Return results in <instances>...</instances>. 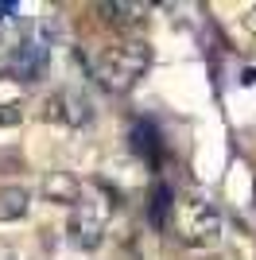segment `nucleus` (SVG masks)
I'll return each mask as SVG.
<instances>
[{"instance_id": "nucleus-6", "label": "nucleus", "mask_w": 256, "mask_h": 260, "mask_svg": "<svg viewBox=\"0 0 256 260\" xmlns=\"http://www.w3.org/2000/svg\"><path fill=\"white\" fill-rule=\"evenodd\" d=\"M31 206V194H27V186L20 183H8L0 186V221H20Z\"/></svg>"}, {"instance_id": "nucleus-3", "label": "nucleus", "mask_w": 256, "mask_h": 260, "mask_svg": "<svg viewBox=\"0 0 256 260\" xmlns=\"http://www.w3.org/2000/svg\"><path fill=\"white\" fill-rule=\"evenodd\" d=\"M70 245L74 249H97L105 241V206H97L93 198H78L70 210Z\"/></svg>"}, {"instance_id": "nucleus-9", "label": "nucleus", "mask_w": 256, "mask_h": 260, "mask_svg": "<svg viewBox=\"0 0 256 260\" xmlns=\"http://www.w3.org/2000/svg\"><path fill=\"white\" fill-rule=\"evenodd\" d=\"M39 62H43V51L35 43H27V47H20L16 51V58H12V70L23 78V82H35V74H39Z\"/></svg>"}, {"instance_id": "nucleus-2", "label": "nucleus", "mask_w": 256, "mask_h": 260, "mask_svg": "<svg viewBox=\"0 0 256 260\" xmlns=\"http://www.w3.org/2000/svg\"><path fill=\"white\" fill-rule=\"evenodd\" d=\"M171 233L186 249H210L221 241V210L202 194H186L171 202Z\"/></svg>"}, {"instance_id": "nucleus-8", "label": "nucleus", "mask_w": 256, "mask_h": 260, "mask_svg": "<svg viewBox=\"0 0 256 260\" xmlns=\"http://www.w3.org/2000/svg\"><path fill=\"white\" fill-rule=\"evenodd\" d=\"M128 140H132V152L144 155V159H155V155H159V132H155L151 120H136L132 132H128Z\"/></svg>"}, {"instance_id": "nucleus-12", "label": "nucleus", "mask_w": 256, "mask_h": 260, "mask_svg": "<svg viewBox=\"0 0 256 260\" xmlns=\"http://www.w3.org/2000/svg\"><path fill=\"white\" fill-rule=\"evenodd\" d=\"M248 27H252V31H256V8H252V16H248Z\"/></svg>"}, {"instance_id": "nucleus-5", "label": "nucleus", "mask_w": 256, "mask_h": 260, "mask_svg": "<svg viewBox=\"0 0 256 260\" xmlns=\"http://www.w3.org/2000/svg\"><path fill=\"white\" fill-rule=\"evenodd\" d=\"M97 16H101V23H109V27H117V31H136L140 23L148 20V4H97Z\"/></svg>"}, {"instance_id": "nucleus-1", "label": "nucleus", "mask_w": 256, "mask_h": 260, "mask_svg": "<svg viewBox=\"0 0 256 260\" xmlns=\"http://www.w3.org/2000/svg\"><path fill=\"white\" fill-rule=\"evenodd\" d=\"M148 62H151V47L144 43V39H120V43H109V47L97 51L93 78L109 93H128V89L144 78Z\"/></svg>"}, {"instance_id": "nucleus-7", "label": "nucleus", "mask_w": 256, "mask_h": 260, "mask_svg": "<svg viewBox=\"0 0 256 260\" xmlns=\"http://www.w3.org/2000/svg\"><path fill=\"white\" fill-rule=\"evenodd\" d=\"M43 190H47V198L51 202H66V206H74L78 198H82V186H78L74 175H66V171H54L47 183H43Z\"/></svg>"}, {"instance_id": "nucleus-10", "label": "nucleus", "mask_w": 256, "mask_h": 260, "mask_svg": "<svg viewBox=\"0 0 256 260\" xmlns=\"http://www.w3.org/2000/svg\"><path fill=\"white\" fill-rule=\"evenodd\" d=\"M171 206V194L167 186H155V194H151V225H163V214Z\"/></svg>"}, {"instance_id": "nucleus-4", "label": "nucleus", "mask_w": 256, "mask_h": 260, "mask_svg": "<svg viewBox=\"0 0 256 260\" xmlns=\"http://www.w3.org/2000/svg\"><path fill=\"white\" fill-rule=\"evenodd\" d=\"M43 117L54 120V124H66V128H82L93 120V105L85 93H74V89H58L43 101Z\"/></svg>"}, {"instance_id": "nucleus-11", "label": "nucleus", "mask_w": 256, "mask_h": 260, "mask_svg": "<svg viewBox=\"0 0 256 260\" xmlns=\"http://www.w3.org/2000/svg\"><path fill=\"white\" fill-rule=\"evenodd\" d=\"M23 120V109L16 105V101H4L0 105V128H12V124H20Z\"/></svg>"}]
</instances>
